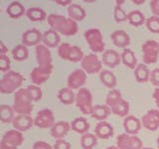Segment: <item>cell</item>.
I'll use <instances>...</instances> for the list:
<instances>
[{
  "label": "cell",
  "instance_id": "cell-1",
  "mask_svg": "<svg viewBox=\"0 0 159 149\" xmlns=\"http://www.w3.org/2000/svg\"><path fill=\"white\" fill-rule=\"evenodd\" d=\"M47 21L51 26V29L64 36H74L78 33L79 27L77 22L70 18H66L63 15L50 14Z\"/></svg>",
  "mask_w": 159,
  "mask_h": 149
},
{
  "label": "cell",
  "instance_id": "cell-2",
  "mask_svg": "<svg viewBox=\"0 0 159 149\" xmlns=\"http://www.w3.org/2000/svg\"><path fill=\"white\" fill-rule=\"evenodd\" d=\"M106 104L111 108V112L117 116H127L129 112V103L124 101L121 93L118 89H111L106 98Z\"/></svg>",
  "mask_w": 159,
  "mask_h": 149
},
{
  "label": "cell",
  "instance_id": "cell-3",
  "mask_svg": "<svg viewBox=\"0 0 159 149\" xmlns=\"http://www.w3.org/2000/svg\"><path fill=\"white\" fill-rule=\"evenodd\" d=\"M32 98L30 97L27 88H19L14 93V102L13 109L18 114L23 115H29L33 111V103Z\"/></svg>",
  "mask_w": 159,
  "mask_h": 149
},
{
  "label": "cell",
  "instance_id": "cell-4",
  "mask_svg": "<svg viewBox=\"0 0 159 149\" xmlns=\"http://www.w3.org/2000/svg\"><path fill=\"white\" fill-rule=\"evenodd\" d=\"M24 82V78L20 73L9 71L4 74L2 79H0V92L3 94L12 93L18 91Z\"/></svg>",
  "mask_w": 159,
  "mask_h": 149
},
{
  "label": "cell",
  "instance_id": "cell-5",
  "mask_svg": "<svg viewBox=\"0 0 159 149\" xmlns=\"http://www.w3.org/2000/svg\"><path fill=\"white\" fill-rule=\"evenodd\" d=\"M58 55L62 60L73 63L82 62L84 59V53L82 49L78 46H71L69 43H63L58 48Z\"/></svg>",
  "mask_w": 159,
  "mask_h": 149
},
{
  "label": "cell",
  "instance_id": "cell-6",
  "mask_svg": "<svg viewBox=\"0 0 159 149\" xmlns=\"http://www.w3.org/2000/svg\"><path fill=\"white\" fill-rule=\"evenodd\" d=\"M84 39L89 45L91 51L96 53H102L104 52V48H106V44L103 42L102 34L97 28L89 29L84 34Z\"/></svg>",
  "mask_w": 159,
  "mask_h": 149
},
{
  "label": "cell",
  "instance_id": "cell-7",
  "mask_svg": "<svg viewBox=\"0 0 159 149\" xmlns=\"http://www.w3.org/2000/svg\"><path fill=\"white\" fill-rule=\"evenodd\" d=\"M76 106L82 111L83 114L92 115L93 113V96L89 89L82 88L76 94Z\"/></svg>",
  "mask_w": 159,
  "mask_h": 149
},
{
  "label": "cell",
  "instance_id": "cell-8",
  "mask_svg": "<svg viewBox=\"0 0 159 149\" xmlns=\"http://www.w3.org/2000/svg\"><path fill=\"white\" fill-rule=\"evenodd\" d=\"M24 142V137L22 132L16 129H10L6 131L2 136L0 148L1 149H18L20 145Z\"/></svg>",
  "mask_w": 159,
  "mask_h": 149
},
{
  "label": "cell",
  "instance_id": "cell-9",
  "mask_svg": "<svg viewBox=\"0 0 159 149\" xmlns=\"http://www.w3.org/2000/svg\"><path fill=\"white\" fill-rule=\"evenodd\" d=\"M143 62L145 65H151L157 62L159 57V43L155 40H148L141 46Z\"/></svg>",
  "mask_w": 159,
  "mask_h": 149
},
{
  "label": "cell",
  "instance_id": "cell-10",
  "mask_svg": "<svg viewBox=\"0 0 159 149\" xmlns=\"http://www.w3.org/2000/svg\"><path fill=\"white\" fill-rule=\"evenodd\" d=\"M116 147L118 149H142L143 144L136 135L122 133L116 138Z\"/></svg>",
  "mask_w": 159,
  "mask_h": 149
},
{
  "label": "cell",
  "instance_id": "cell-11",
  "mask_svg": "<svg viewBox=\"0 0 159 149\" xmlns=\"http://www.w3.org/2000/svg\"><path fill=\"white\" fill-rule=\"evenodd\" d=\"M81 68L87 74H93L102 71V63L96 54H89L84 56L81 62Z\"/></svg>",
  "mask_w": 159,
  "mask_h": 149
},
{
  "label": "cell",
  "instance_id": "cell-12",
  "mask_svg": "<svg viewBox=\"0 0 159 149\" xmlns=\"http://www.w3.org/2000/svg\"><path fill=\"white\" fill-rule=\"evenodd\" d=\"M36 60L38 63V67L42 69H51L53 70L52 55L48 47L44 44H40L36 47Z\"/></svg>",
  "mask_w": 159,
  "mask_h": 149
},
{
  "label": "cell",
  "instance_id": "cell-13",
  "mask_svg": "<svg viewBox=\"0 0 159 149\" xmlns=\"http://www.w3.org/2000/svg\"><path fill=\"white\" fill-rule=\"evenodd\" d=\"M87 73L82 69L73 71L67 79V87L71 89H80L87 83Z\"/></svg>",
  "mask_w": 159,
  "mask_h": 149
},
{
  "label": "cell",
  "instance_id": "cell-14",
  "mask_svg": "<svg viewBox=\"0 0 159 149\" xmlns=\"http://www.w3.org/2000/svg\"><path fill=\"white\" fill-rule=\"evenodd\" d=\"M34 124L39 128H52L55 124L53 111L48 108L38 111L36 117L34 119Z\"/></svg>",
  "mask_w": 159,
  "mask_h": 149
},
{
  "label": "cell",
  "instance_id": "cell-15",
  "mask_svg": "<svg viewBox=\"0 0 159 149\" xmlns=\"http://www.w3.org/2000/svg\"><path fill=\"white\" fill-rule=\"evenodd\" d=\"M141 124L149 131H155L159 128V109H150L141 117Z\"/></svg>",
  "mask_w": 159,
  "mask_h": 149
},
{
  "label": "cell",
  "instance_id": "cell-16",
  "mask_svg": "<svg viewBox=\"0 0 159 149\" xmlns=\"http://www.w3.org/2000/svg\"><path fill=\"white\" fill-rule=\"evenodd\" d=\"M52 72L53 70L51 69H42L36 67L30 73V79H31L33 84H36V86L40 87L41 84H45L50 79Z\"/></svg>",
  "mask_w": 159,
  "mask_h": 149
},
{
  "label": "cell",
  "instance_id": "cell-17",
  "mask_svg": "<svg viewBox=\"0 0 159 149\" xmlns=\"http://www.w3.org/2000/svg\"><path fill=\"white\" fill-rule=\"evenodd\" d=\"M43 40V34L37 29H30L22 35V44L26 47L38 46Z\"/></svg>",
  "mask_w": 159,
  "mask_h": 149
},
{
  "label": "cell",
  "instance_id": "cell-18",
  "mask_svg": "<svg viewBox=\"0 0 159 149\" xmlns=\"http://www.w3.org/2000/svg\"><path fill=\"white\" fill-rule=\"evenodd\" d=\"M13 127L16 130L20 132H25L29 130L34 124V119L30 115H23V114H19L16 117L14 118V120L12 122Z\"/></svg>",
  "mask_w": 159,
  "mask_h": 149
},
{
  "label": "cell",
  "instance_id": "cell-19",
  "mask_svg": "<svg viewBox=\"0 0 159 149\" xmlns=\"http://www.w3.org/2000/svg\"><path fill=\"white\" fill-rule=\"evenodd\" d=\"M141 120L133 115H127L123 120V128L127 134L136 135L141 129Z\"/></svg>",
  "mask_w": 159,
  "mask_h": 149
},
{
  "label": "cell",
  "instance_id": "cell-20",
  "mask_svg": "<svg viewBox=\"0 0 159 149\" xmlns=\"http://www.w3.org/2000/svg\"><path fill=\"white\" fill-rule=\"evenodd\" d=\"M121 62V56L111 49L106 50L102 54V63L108 68H116Z\"/></svg>",
  "mask_w": 159,
  "mask_h": 149
},
{
  "label": "cell",
  "instance_id": "cell-21",
  "mask_svg": "<svg viewBox=\"0 0 159 149\" xmlns=\"http://www.w3.org/2000/svg\"><path fill=\"white\" fill-rule=\"evenodd\" d=\"M111 38L112 40L113 45L117 48L125 49L130 44L129 35L125 31H123V30H116V31L112 32L111 35Z\"/></svg>",
  "mask_w": 159,
  "mask_h": 149
},
{
  "label": "cell",
  "instance_id": "cell-22",
  "mask_svg": "<svg viewBox=\"0 0 159 149\" xmlns=\"http://www.w3.org/2000/svg\"><path fill=\"white\" fill-rule=\"evenodd\" d=\"M71 128V123L67 121H58L51 128V135L57 140L63 139L69 133Z\"/></svg>",
  "mask_w": 159,
  "mask_h": 149
},
{
  "label": "cell",
  "instance_id": "cell-23",
  "mask_svg": "<svg viewBox=\"0 0 159 149\" xmlns=\"http://www.w3.org/2000/svg\"><path fill=\"white\" fill-rule=\"evenodd\" d=\"M42 42L44 45L48 48H56L57 46H60L61 42V37L60 34L54 31L53 29H49L47 31L43 33V40Z\"/></svg>",
  "mask_w": 159,
  "mask_h": 149
},
{
  "label": "cell",
  "instance_id": "cell-24",
  "mask_svg": "<svg viewBox=\"0 0 159 149\" xmlns=\"http://www.w3.org/2000/svg\"><path fill=\"white\" fill-rule=\"evenodd\" d=\"M94 134L98 138L108 139L113 135V127L107 121H99L94 128Z\"/></svg>",
  "mask_w": 159,
  "mask_h": 149
},
{
  "label": "cell",
  "instance_id": "cell-25",
  "mask_svg": "<svg viewBox=\"0 0 159 149\" xmlns=\"http://www.w3.org/2000/svg\"><path fill=\"white\" fill-rule=\"evenodd\" d=\"M68 15L69 18L74 20V21L82 22L86 18V11L81 5L73 3L68 7Z\"/></svg>",
  "mask_w": 159,
  "mask_h": 149
},
{
  "label": "cell",
  "instance_id": "cell-26",
  "mask_svg": "<svg viewBox=\"0 0 159 149\" xmlns=\"http://www.w3.org/2000/svg\"><path fill=\"white\" fill-rule=\"evenodd\" d=\"M111 108L107 104H96V106H93V113L91 116L99 121H104L111 114Z\"/></svg>",
  "mask_w": 159,
  "mask_h": 149
},
{
  "label": "cell",
  "instance_id": "cell-27",
  "mask_svg": "<svg viewBox=\"0 0 159 149\" xmlns=\"http://www.w3.org/2000/svg\"><path fill=\"white\" fill-rule=\"evenodd\" d=\"M6 13L9 17L17 19L23 16L24 13L26 14V10H25L24 6L19 1H13L8 5V7L6 9Z\"/></svg>",
  "mask_w": 159,
  "mask_h": 149
},
{
  "label": "cell",
  "instance_id": "cell-28",
  "mask_svg": "<svg viewBox=\"0 0 159 149\" xmlns=\"http://www.w3.org/2000/svg\"><path fill=\"white\" fill-rule=\"evenodd\" d=\"M134 78L138 83H146L150 79V72L145 64H139L134 70Z\"/></svg>",
  "mask_w": 159,
  "mask_h": 149
},
{
  "label": "cell",
  "instance_id": "cell-29",
  "mask_svg": "<svg viewBox=\"0 0 159 149\" xmlns=\"http://www.w3.org/2000/svg\"><path fill=\"white\" fill-rule=\"evenodd\" d=\"M71 127H72V130H74L75 132L81 133L84 135V134L88 133L89 131V123L84 117H77L71 122Z\"/></svg>",
  "mask_w": 159,
  "mask_h": 149
},
{
  "label": "cell",
  "instance_id": "cell-30",
  "mask_svg": "<svg viewBox=\"0 0 159 149\" xmlns=\"http://www.w3.org/2000/svg\"><path fill=\"white\" fill-rule=\"evenodd\" d=\"M58 98L63 104H72L76 102V96L73 92V89L67 88H63L59 91L58 93Z\"/></svg>",
  "mask_w": 159,
  "mask_h": 149
},
{
  "label": "cell",
  "instance_id": "cell-31",
  "mask_svg": "<svg viewBox=\"0 0 159 149\" xmlns=\"http://www.w3.org/2000/svg\"><path fill=\"white\" fill-rule=\"evenodd\" d=\"M26 16L32 22H42L46 19V12L42 8L31 7L26 10Z\"/></svg>",
  "mask_w": 159,
  "mask_h": 149
},
{
  "label": "cell",
  "instance_id": "cell-32",
  "mask_svg": "<svg viewBox=\"0 0 159 149\" xmlns=\"http://www.w3.org/2000/svg\"><path fill=\"white\" fill-rule=\"evenodd\" d=\"M99 79H101L102 84H103L107 88L113 89L116 86V78L114 74L107 70H103L99 74Z\"/></svg>",
  "mask_w": 159,
  "mask_h": 149
},
{
  "label": "cell",
  "instance_id": "cell-33",
  "mask_svg": "<svg viewBox=\"0 0 159 149\" xmlns=\"http://www.w3.org/2000/svg\"><path fill=\"white\" fill-rule=\"evenodd\" d=\"M120 56H121V62L125 65L127 68L135 70V68L137 67L136 66L137 59L130 49H124Z\"/></svg>",
  "mask_w": 159,
  "mask_h": 149
},
{
  "label": "cell",
  "instance_id": "cell-34",
  "mask_svg": "<svg viewBox=\"0 0 159 149\" xmlns=\"http://www.w3.org/2000/svg\"><path fill=\"white\" fill-rule=\"evenodd\" d=\"M14 109L8 104H2L0 106V120L2 123H12L14 120Z\"/></svg>",
  "mask_w": 159,
  "mask_h": 149
},
{
  "label": "cell",
  "instance_id": "cell-35",
  "mask_svg": "<svg viewBox=\"0 0 159 149\" xmlns=\"http://www.w3.org/2000/svg\"><path fill=\"white\" fill-rule=\"evenodd\" d=\"M127 20L134 27H139L146 22L144 15L139 11V10H133V11L129 12Z\"/></svg>",
  "mask_w": 159,
  "mask_h": 149
},
{
  "label": "cell",
  "instance_id": "cell-36",
  "mask_svg": "<svg viewBox=\"0 0 159 149\" xmlns=\"http://www.w3.org/2000/svg\"><path fill=\"white\" fill-rule=\"evenodd\" d=\"M12 56L14 60H16L18 62L25 61V60H27L29 57L28 48L23 44L18 45V46H16L12 50Z\"/></svg>",
  "mask_w": 159,
  "mask_h": 149
},
{
  "label": "cell",
  "instance_id": "cell-37",
  "mask_svg": "<svg viewBox=\"0 0 159 149\" xmlns=\"http://www.w3.org/2000/svg\"><path fill=\"white\" fill-rule=\"evenodd\" d=\"M98 144V137L96 134L86 133L81 138V146L83 149H93V147Z\"/></svg>",
  "mask_w": 159,
  "mask_h": 149
},
{
  "label": "cell",
  "instance_id": "cell-38",
  "mask_svg": "<svg viewBox=\"0 0 159 149\" xmlns=\"http://www.w3.org/2000/svg\"><path fill=\"white\" fill-rule=\"evenodd\" d=\"M27 91L30 97L32 98L33 102H39L40 99L42 98L43 97V93H42V89L39 86H36V84H30L27 88Z\"/></svg>",
  "mask_w": 159,
  "mask_h": 149
},
{
  "label": "cell",
  "instance_id": "cell-39",
  "mask_svg": "<svg viewBox=\"0 0 159 149\" xmlns=\"http://www.w3.org/2000/svg\"><path fill=\"white\" fill-rule=\"evenodd\" d=\"M146 28L148 31L154 34H159V17L152 16L146 19Z\"/></svg>",
  "mask_w": 159,
  "mask_h": 149
},
{
  "label": "cell",
  "instance_id": "cell-40",
  "mask_svg": "<svg viewBox=\"0 0 159 149\" xmlns=\"http://www.w3.org/2000/svg\"><path fill=\"white\" fill-rule=\"evenodd\" d=\"M113 17H114V20H116V23H120V22H123V21H125V20H127L128 14L125 13V11L121 8V6L116 5L113 9Z\"/></svg>",
  "mask_w": 159,
  "mask_h": 149
},
{
  "label": "cell",
  "instance_id": "cell-41",
  "mask_svg": "<svg viewBox=\"0 0 159 149\" xmlns=\"http://www.w3.org/2000/svg\"><path fill=\"white\" fill-rule=\"evenodd\" d=\"M10 70V59L6 55H0V71L2 73H8Z\"/></svg>",
  "mask_w": 159,
  "mask_h": 149
},
{
  "label": "cell",
  "instance_id": "cell-42",
  "mask_svg": "<svg viewBox=\"0 0 159 149\" xmlns=\"http://www.w3.org/2000/svg\"><path fill=\"white\" fill-rule=\"evenodd\" d=\"M54 149H71V144H70L67 140L65 139H59V140H56L55 142Z\"/></svg>",
  "mask_w": 159,
  "mask_h": 149
},
{
  "label": "cell",
  "instance_id": "cell-43",
  "mask_svg": "<svg viewBox=\"0 0 159 149\" xmlns=\"http://www.w3.org/2000/svg\"><path fill=\"white\" fill-rule=\"evenodd\" d=\"M152 84H154L155 87L159 88V68L154 69L153 71L150 73V79Z\"/></svg>",
  "mask_w": 159,
  "mask_h": 149
},
{
  "label": "cell",
  "instance_id": "cell-44",
  "mask_svg": "<svg viewBox=\"0 0 159 149\" xmlns=\"http://www.w3.org/2000/svg\"><path fill=\"white\" fill-rule=\"evenodd\" d=\"M32 149H54L49 143L45 141H37L34 143Z\"/></svg>",
  "mask_w": 159,
  "mask_h": 149
},
{
  "label": "cell",
  "instance_id": "cell-45",
  "mask_svg": "<svg viewBox=\"0 0 159 149\" xmlns=\"http://www.w3.org/2000/svg\"><path fill=\"white\" fill-rule=\"evenodd\" d=\"M150 8L154 16L159 17V0H152V1H150Z\"/></svg>",
  "mask_w": 159,
  "mask_h": 149
},
{
  "label": "cell",
  "instance_id": "cell-46",
  "mask_svg": "<svg viewBox=\"0 0 159 149\" xmlns=\"http://www.w3.org/2000/svg\"><path fill=\"white\" fill-rule=\"evenodd\" d=\"M152 97L154 99V102H155L157 108L159 109V88H156L154 89L153 94H152Z\"/></svg>",
  "mask_w": 159,
  "mask_h": 149
},
{
  "label": "cell",
  "instance_id": "cell-47",
  "mask_svg": "<svg viewBox=\"0 0 159 149\" xmlns=\"http://www.w3.org/2000/svg\"><path fill=\"white\" fill-rule=\"evenodd\" d=\"M56 3L59 4V5H61V6H67V5H69V6H70L71 4H73L71 0H68V1H61V0H57Z\"/></svg>",
  "mask_w": 159,
  "mask_h": 149
},
{
  "label": "cell",
  "instance_id": "cell-48",
  "mask_svg": "<svg viewBox=\"0 0 159 149\" xmlns=\"http://www.w3.org/2000/svg\"><path fill=\"white\" fill-rule=\"evenodd\" d=\"M0 53H1V55H5V53L7 52V49H6V47H5V45H4V43L3 42H1L0 43Z\"/></svg>",
  "mask_w": 159,
  "mask_h": 149
},
{
  "label": "cell",
  "instance_id": "cell-49",
  "mask_svg": "<svg viewBox=\"0 0 159 149\" xmlns=\"http://www.w3.org/2000/svg\"><path fill=\"white\" fill-rule=\"evenodd\" d=\"M132 2L134 3V4H136V5H140V4H143L144 2V0H140V1H136V0H132Z\"/></svg>",
  "mask_w": 159,
  "mask_h": 149
},
{
  "label": "cell",
  "instance_id": "cell-50",
  "mask_svg": "<svg viewBox=\"0 0 159 149\" xmlns=\"http://www.w3.org/2000/svg\"><path fill=\"white\" fill-rule=\"evenodd\" d=\"M107 149H118L116 146H109V147H107Z\"/></svg>",
  "mask_w": 159,
  "mask_h": 149
},
{
  "label": "cell",
  "instance_id": "cell-51",
  "mask_svg": "<svg viewBox=\"0 0 159 149\" xmlns=\"http://www.w3.org/2000/svg\"><path fill=\"white\" fill-rule=\"evenodd\" d=\"M124 1H118V0H117V1H116V3H117V5H118V6H120V5H121V3H123Z\"/></svg>",
  "mask_w": 159,
  "mask_h": 149
},
{
  "label": "cell",
  "instance_id": "cell-52",
  "mask_svg": "<svg viewBox=\"0 0 159 149\" xmlns=\"http://www.w3.org/2000/svg\"><path fill=\"white\" fill-rule=\"evenodd\" d=\"M142 149H154V148H151V147H143Z\"/></svg>",
  "mask_w": 159,
  "mask_h": 149
},
{
  "label": "cell",
  "instance_id": "cell-53",
  "mask_svg": "<svg viewBox=\"0 0 159 149\" xmlns=\"http://www.w3.org/2000/svg\"><path fill=\"white\" fill-rule=\"evenodd\" d=\"M157 145H158V147H159V136L157 137Z\"/></svg>",
  "mask_w": 159,
  "mask_h": 149
}]
</instances>
